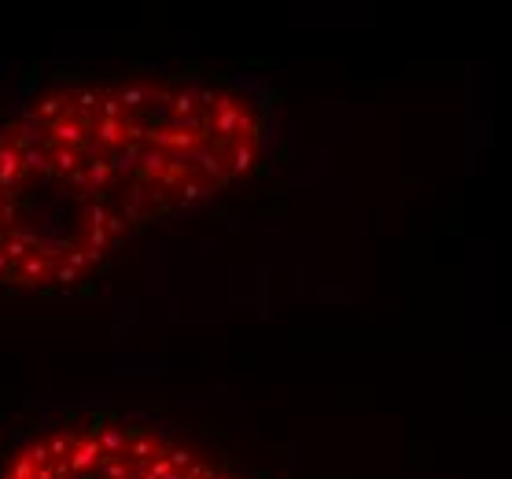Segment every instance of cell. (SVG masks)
<instances>
[{
	"mask_svg": "<svg viewBox=\"0 0 512 479\" xmlns=\"http://www.w3.org/2000/svg\"><path fill=\"white\" fill-rule=\"evenodd\" d=\"M269 115L207 74L70 82L0 122V284L67 292L258 170Z\"/></svg>",
	"mask_w": 512,
	"mask_h": 479,
	"instance_id": "6da1fadb",
	"label": "cell"
},
{
	"mask_svg": "<svg viewBox=\"0 0 512 479\" xmlns=\"http://www.w3.org/2000/svg\"><path fill=\"white\" fill-rule=\"evenodd\" d=\"M0 479H236L196 446L129 421L59 424L19 443Z\"/></svg>",
	"mask_w": 512,
	"mask_h": 479,
	"instance_id": "7a4b0ae2",
	"label": "cell"
}]
</instances>
